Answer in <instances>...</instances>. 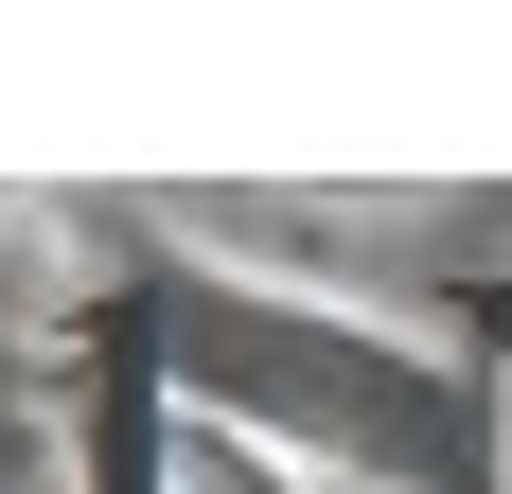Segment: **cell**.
Here are the masks:
<instances>
[{
  "label": "cell",
  "mask_w": 512,
  "mask_h": 494,
  "mask_svg": "<svg viewBox=\"0 0 512 494\" xmlns=\"http://www.w3.org/2000/svg\"><path fill=\"white\" fill-rule=\"evenodd\" d=\"M159 389L212 442H265V459H301L336 494H495V389L460 353L354 318V300H301V283H230V265L177 283Z\"/></svg>",
  "instance_id": "cell-1"
}]
</instances>
